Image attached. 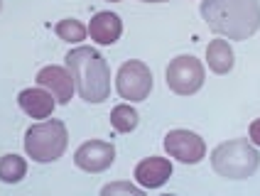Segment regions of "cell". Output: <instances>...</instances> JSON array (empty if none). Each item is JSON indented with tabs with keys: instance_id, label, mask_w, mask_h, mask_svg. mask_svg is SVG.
I'll return each instance as SVG.
<instances>
[{
	"instance_id": "6da1fadb",
	"label": "cell",
	"mask_w": 260,
	"mask_h": 196,
	"mask_svg": "<svg viewBox=\"0 0 260 196\" xmlns=\"http://www.w3.org/2000/svg\"><path fill=\"white\" fill-rule=\"evenodd\" d=\"M202 17L223 40H248L260 27L258 0H202Z\"/></svg>"
},
{
	"instance_id": "7a4b0ae2",
	"label": "cell",
	"mask_w": 260,
	"mask_h": 196,
	"mask_svg": "<svg viewBox=\"0 0 260 196\" xmlns=\"http://www.w3.org/2000/svg\"><path fill=\"white\" fill-rule=\"evenodd\" d=\"M67 69L86 103H103L111 93V69L106 56L93 47H76L67 54Z\"/></svg>"
},
{
	"instance_id": "3957f363",
	"label": "cell",
	"mask_w": 260,
	"mask_h": 196,
	"mask_svg": "<svg viewBox=\"0 0 260 196\" xmlns=\"http://www.w3.org/2000/svg\"><path fill=\"white\" fill-rule=\"evenodd\" d=\"M211 165L216 169V174L226 179H248L258 169L260 154L250 140L238 138V140L221 142L211 152Z\"/></svg>"
},
{
	"instance_id": "277c9868",
	"label": "cell",
	"mask_w": 260,
	"mask_h": 196,
	"mask_svg": "<svg viewBox=\"0 0 260 196\" xmlns=\"http://www.w3.org/2000/svg\"><path fill=\"white\" fill-rule=\"evenodd\" d=\"M69 142V133L61 120H42L37 125H29L25 133V152L35 159V162H57L67 150Z\"/></svg>"
},
{
	"instance_id": "5b68a950",
	"label": "cell",
	"mask_w": 260,
	"mask_h": 196,
	"mask_svg": "<svg viewBox=\"0 0 260 196\" xmlns=\"http://www.w3.org/2000/svg\"><path fill=\"white\" fill-rule=\"evenodd\" d=\"M167 86L177 96H191L204 86V64L191 54H182L167 67Z\"/></svg>"
},
{
	"instance_id": "8992f818",
	"label": "cell",
	"mask_w": 260,
	"mask_h": 196,
	"mask_svg": "<svg viewBox=\"0 0 260 196\" xmlns=\"http://www.w3.org/2000/svg\"><path fill=\"white\" fill-rule=\"evenodd\" d=\"M116 88L120 98H125L130 103L145 101L152 91V71L145 67L143 61H125L120 64L116 74Z\"/></svg>"
},
{
	"instance_id": "52a82bcc",
	"label": "cell",
	"mask_w": 260,
	"mask_h": 196,
	"mask_svg": "<svg viewBox=\"0 0 260 196\" xmlns=\"http://www.w3.org/2000/svg\"><path fill=\"white\" fill-rule=\"evenodd\" d=\"M165 150L170 157L179 159L182 165H199L204 157H206V145L204 140L191 133V130H184V127H177V130H170L165 135Z\"/></svg>"
},
{
	"instance_id": "ba28073f",
	"label": "cell",
	"mask_w": 260,
	"mask_h": 196,
	"mask_svg": "<svg viewBox=\"0 0 260 196\" xmlns=\"http://www.w3.org/2000/svg\"><path fill=\"white\" fill-rule=\"evenodd\" d=\"M74 162L76 167L84 172H103L116 162V147L111 142L103 140H88L84 142L76 152H74Z\"/></svg>"
},
{
	"instance_id": "9c48e42d",
	"label": "cell",
	"mask_w": 260,
	"mask_h": 196,
	"mask_svg": "<svg viewBox=\"0 0 260 196\" xmlns=\"http://www.w3.org/2000/svg\"><path fill=\"white\" fill-rule=\"evenodd\" d=\"M37 84H40V88L49 91V93L54 96V101L61 103V106H67V103L72 101L74 91H76L74 76L67 67H44V69H40Z\"/></svg>"
},
{
	"instance_id": "30bf717a",
	"label": "cell",
	"mask_w": 260,
	"mask_h": 196,
	"mask_svg": "<svg viewBox=\"0 0 260 196\" xmlns=\"http://www.w3.org/2000/svg\"><path fill=\"white\" fill-rule=\"evenodd\" d=\"M170 177H172V162L165 157H147L135 167V179L145 189H157Z\"/></svg>"
},
{
	"instance_id": "8fae6325",
	"label": "cell",
	"mask_w": 260,
	"mask_h": 196,
	"mask_svg": "<svg viewBox=\"0 0 260 196\" xmlns=\"http://www.w3.org/2000/svg\"><path fill=\"white\" fill-rule=\"evenodd\" d=\"M120 32H123V22L116 13H96L91 17V25H88V35L96 44H116L120 40Z\"/></svg>"
},
{
	"instance_id": "7c38bea8",
	"label": "cell",
	"mask_w": 260,
	"mask_h": 196,
	"mask_svg": "<svg viewBox=\"0 0 260 196\" xmlns=\"http://www.w3.org/2000/svg\"><path fill=\"white\" fill-rule=\"evenodd\" d=\"M17 103L29 118H49L54 106H57L54 96L49 91H44V88H25V91H20Z\"/></svg>"
},
{
	"instance_id": "4fadbf2b",
	"label": "cell",
	"mask_w": 260,
	"mask_h": 196,
	"mask_svg": "<svg viewBox=\"0 0 260 196\" xmlns=\"http://www.w3.org/2000/svg\"><path fill=\"white\" fill-rule=\"evenodd\" d=\"M206 61H209V69L214 74H229L233 69V64H236L231 44L226 40H214L206 47Z\"/></svg>"
},
{
	"instance_id": "5bb4252c",
	"label": "cell",
	"mask_w": 260,
	"mask_h": 196,
	"mask_svg": "<svg viewBox=\"0 0 260 196\" xmlns=\"http://www.w3.org/2000/svg\"><path fill=\"white\" fill-rule=\"evenodd\" d=\"M27 174V162L20 154H3L0 157V182L17 184Z\"/></svg>"
},
{
	"instance_id": "9a60e30c",
	"label": "cell",
	"mask_w": 260,
	"mask_h": 196,
	"mask_svg": "<svg viewBox=\"0 0 260 196\" xmlns=\"http://www.w3.org/2000/svg\"><path fill=\"white\" fill-rule=\"evenodd\" d=\"M138 111L130 106V103H120L111 111V125L116 127L118 133H130L138 127Z\"/></svg>"
},
{
	"instance_id": "2e32d148",
	"label": "cell",
	"mask_w": 260,
	"mask_h": 196,
	"mask_svg": "<svg viewBox=\"0 0 260 196\" xmlns=\"http://www.w3.org/2000/svg\"><path fill=\"white\" fill-rule=\"evenodd\" d=\"M59 40H64V42L69 44H76V42H84L86 40V32L88 29L79 22V20H74V17H67V20H59L57 27H54Z\"/></svg>"
},
{
	"instance_id": "e0dca14e",
	"label": "cell",
	"mask_w": 260,
	"mask_h": 196,
	"mask_svg": "<svg viewBox=\"0 0 260 196\" xmlns=\"http://www.w3.org/2000/svg\"><path fill=\"white\" fill-rule=\"evenodd\" d=\"M101 196H145V191L130 182H111L101 189Z\"/></svg>"
},
{
	"instance_id": "ac0fdd59",
	"label": "cell",
	"mask_w": 260,
	"mask_h": 196,
	"mask_svg": "<svg viewBox=\"0 0 260 196\" xmlns=\"http://www.w3.org/2000/svg\"><path fill=\"white\" fill-rule=\"evenodd\" d=\"M248 135H250V142L260 147V118L250 123V127H248Z\"/></svg>"
},
{
	"instance_id": "d6986e66",
	"label": "cell",
	"mask_w": 260,
	"mask_h": 196,
	"mask_svg": "<svg viewBox=\"0 0 260 196\" xmlns=\"http://www.w3.org/2000/svg\"><path fill=\"white\" fill-rule=\"evenodd\" d=\"M140 3H167V0H140Z\"/></svg>"
},
{
	"instance_id": "ffe728a7",
	"label": "cell",
	"mask_w": 260,
	"mask_h": 196,
	"mask_svg": "<svg viewBox=\"0 0 260 196\" xmlns=\"http://www.w3.org/2000/svg\"><path fill=\"white\" fill-rule=\"evenodd\" d=\"M108 3H120V0H108Z\"/></svg>"
},
{
	"instance_id": "44dd1931",
	"label": "cell",
	"mask_w": 260,
	"mask_h": 196,
	"mask_svg": "<svg viewBox=\"0 0 260 196\" xmlns=\"http://www.w3.org/2000/svg\"><path fill=\"white\" fill-rule=\"evenodd\" d=\"M165 196H177V194H165Z\"/></svg>"
},
{
	"instance_id": "7402d4cb",
	"label": "cell",
	"mask_w": 260,
	"mask_h": 196,
	"mask_svg": "<svg viewBox=\"0 0 260 196\" xmlns=\"http://www.w3.org/2000/svg\"><path fill=\"white\" fill-rule=\"evenodd\" d=\"M0 5H3V0H0Z\"/></svg>"
}]
</instances>
